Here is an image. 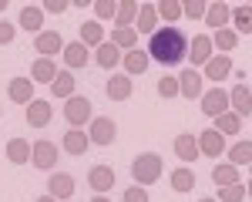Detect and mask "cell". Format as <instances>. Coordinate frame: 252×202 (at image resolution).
<instances>
[{
	"mask_svg": "<svg viewBox=\"0 0 252 202\" xmlns=\"http://www.w3.org/2000/svg\"><path fill=\"white\" fill-rule=\"evenodd\" d=\"M185 54H189V37H185L178 27H161V31H155V34L148 37V58L158 61V64H165V67L182 64Z\"/></svg>",
	"mask_w": 252,
	"mask_h": 202,
	"instance_id": "1",
	"label": "cell"
},
{
	"mask_svg": "<svg viewBox=\"0 0 252 202\" xmlns=\"http://www.w3.org/2000/svg\"><path fill=\"white\" fill-rule=\"evenodd\" d=\"M131 175H135V185H141V189L155 185V182L161 179V155H155V152L135 155V162H131Z\"/></svg>",
	"mask_w": 252,
	"mask_h": 202,
	"instance_id": "2",
	"label": "cell"
},
{
	"mask_svg": "<svg viewBox=\"0 0 252 202\" xmlns=\"http://www.w3.org/2000/svg\"><path fill=\"white\" fill-rule=\"evenodd\" d=\"M91 115H94V108H91V98H84V95H74L64 104V118L71 121V128H81V125L94 121Z\"/></svg>",
	"mask_w": 252,
	"mask_h": 202,
	"instance_id": "3",
	"label": "cell"
},
{
	"mask_svg": "<svg viewBox=\"0 0 252 202\" xmlns=\"http://www.w3.org/2000/svg\"><path fill=\"white\" fill-rule=\"evenodd\" d=\"M88 138H91V145H111V141L118 138V125H115V118H108V115H97V118L91 121V132H88Z\"/></svg>",
	"mask_w": 252,
	"mask_h": 202,
	"instance_id": "4",
	"label": "cell"
},
{
	"mask_svg": "<svg viewBox=\"0 0 252 202\" xmlns=\"http://www.w3.org/2000/svg\"><path fill=\"white\" fill-rule=\"evenodd\" d=\"M202 111L212 115V118L225 115V111H229V95H225V88H209V91L202 95Z\"/></svg>",
	"mask_w": 252,
	"mask_h": 202,
	"instance_id": "5",
	"label": "cell"
},
{
	"mask_svg": "<svg viewBox=\"0 0 252 202\" xmlns=\"http://www.w3.org/2000/svg\"><path fill=\"white\" fill-rule=\"evenodd\" d=\"M74 175H67V172H54L51 179H47V192H51V199H58V202H64V199H71L74 196Z\"/></svg>",
	"mask_w": 252,
	"mask_h": 202,
	"instance_id": "6",
	"label": "cell"
},
{
	"mask_svg": "<svg viewBox=\"0 0 252 202\" xmlns=\"http://www.w3.org/2000/svg\"><path fill=\"white\" fill-rule=\"evenodd\" d=\"M189 58H192L195 71H198V64L205 67V64L212 61V37H209V34H195V37L189 40Z\"/></svg>",
	"mask_w": 252,
	"mask_h": 202,
	"instance_id": "7",
	"label": "cell"
},
{
	"mask_svg": "<svg viewBox=\"0 0 252 202\" xmlns=\"http://www.w3.org/2000/svg\"><path fill=\"white\" fill-rule=\"evenodd\" d=\"M61 47H64V37H61V31H40L37 37H34V51H37L40 58H54Z\"/></svg>",
	"mask_w": 252,
	"mask_h": 202,
	"instance_id": "8",
	"label": "cell"
},
{
	"mask_svg": "<svg viewBox=\"0 0 252 202\" xmlns=\"http://www.w3.org/2000/svg\"><path fill=\"white\" fill-rule=\"evenodd\" d=\"M88 185L94 189V192H111V185H115V168L111 165H94V168H88Z\"/></svg>",
	"mask_w": 252,
	"mask_h": 202,
	"instance_id": "9",
	"label": "cell"
},
{
	"mask_svg": "<svg viewBox=\"0 0 252 202\" xmlns=\"http://www.w3.org/2000/svg\"><path fill=\"white\" fill-rule=\"evenodd\" d=\"M229 20H232V10H229V3H225V0H215V3H209V10H205V24H209L212 31L229 27Z\"/></svg>",
	"mask_w": 252,
	"mask_h": 202,
	"instance_id": "10",
	"label": "cell"
},
{
	"mask_svg": "<svg viewBox=\"0 0 252 202\" xmlns=\"http://www.w3.org/2000/svg\"><path fill=\"white\" fill-rule=\"evenodd\" d=\"M51 118H54V111H51V104H47V101L34 98L31 104H27V125H31V128H47Z\"/></svg>",
	"mask_w": 252,
	"mask_h": 202,
	"instance_id": "11",
	"label": "cell"
},
{
	"mask_svg": "<svg viewBox=\"0 0 252 202\" xmlns=\"http://www.w3.org/2000/svg\"><path fill=\"white\" fill-rule=\"evenodd\" d=\"M198 148H202V155L219 159V155L225 152V135H219L215 128H209V132H202V135H198Z\"/></svg>",
	"mask_w": 252,
	"mask_h": 202,
	"instance_id": "12",
	"label": "cell"
},
{
	"mask_svg": "<svg viewBox=\"0 0 252 202\" xmlns=\"http://www.w3.org/2000/svg\"><path fill=\"white\" fill-rule=\"evenodd\" d=\"M175 155L182 162H195L202 155V148H198V135H189V132H182L178 138H175Z\"/></svg>",
	"mask_w": 252,
	"mask_h": 202,
	"instance_id": "13",
	"label": "cell"
},
{
	"mask_svg": "<svg viewBox=\"0 0 252 202\" xmlns=\"http://www.w3.org/2000/svg\"><path fill=\"white\" fill-rule=\"evenodd\" d=\"M7 95H10V101H17V104H31L34 101V81L31 78H10Z\"/></svg>",
	"mask_w": 252,
	"mask_h": 202,
	"instance_id": "14",
	"label": "cell"
},
{
	"mask_svg": "<svg viewBox=\"0 0 252 202\" xmlns=\"http://www.w3.org/2000/svg\"><path fill=\"white\" fill-rule=\"evenodd\" d=\"M178 88H182V98L198 101V91H202V74H198L195 67H185V71L178 74Z\"/></svg>",
	"mask_w": 252,
	"mask_h": 202,
	"instance_id": "15",
	"label": "cell"
},
{
	"mask_svg": "<svg viewBox=\"0 0 252 202\" xmlns=\"http://www.w3.org/2000/svg\"><path fill=\"white\" fill-rule=\"evenodd\" d=\"M7 159L14 162V165H27V162L34 159V145L27 138H10L7 141Z\"/></svg>",
	"mask_w": 252,
	"mask_h": 202,
	"instance_id": "16",
	"label": "cell"
},
{
	"mask_svg": "<svg viewBox=\"0 0 252 202\" xmlns=\"http://www.w3.org/2000/svg\"><path fill=\"white\" fill-rule=\"evenodd\" d=\"M31 162H34L37 168H54V165H58V145H54V141H37Z\"/></svg>",
	"mask_w": 252,
	"mask_h": 202,
	"instance_id": "17",
	"label": "cell"
},
{
	"mask_svg": "<svg viewBox=\"0 0 252 202\" xmlns=\"http://www.w3.org/2000/svg\"><path fill=\"white\" fill-rule=\"evenodd\" d=\"M58 64L51 58H40L34 61V67H31V81H37V84H54V78H58Z\"/></svg>",
	"mask_w": 252,
	"mask_h": 202,
	"instance_id": "18",
	"label": "cell"
},
{
	"mask_svg": "<svg viewBox=\"0 0 252 202\" xmlns=\"http://www.w3.org/2000/svg\"><path fill=\"white\" fill-rule=\"evenodd\" d=\"M229 104L235 108V115H239V118H246V115H252V91L246 88V84H239V88H232V91H229Z\"/></svg>",
	"mask_w": 252,
	"mask_h": 202,
	"instance_id": "19",
	"label": "cell"
},
{
	"mask_svg": "<svg viewBox=\"0 0 252 202\" xmlns=\"http://www.w3.org/2000/svg\"><path fill=\"white\" fill-rule=\"evenodd\" d=\"M20 27H24V31H31L34 37L44 31V10H40L37 3H31V7H24V10H20Z\"/></svg>",
	"mask_w": 252,
	"mask_h": 202,
	"instance_id": "20",
	"label": "cell"
},
{
	"mask_svg": "<svg viewBox=\"0 0 252 202\" xmlns=\"http://www.w3.org/2000/svg\"><path fill=\"white\" fill-rule=\"evenodd\" d=\"M232 74V61H229V54H215L209 64H205V78L209 81H225Z\"/></svg>",
	"mask_w": 252,
	"mask_h": 202,
	"instance_id": "21",
	"label": "cell"
},
{
	"mask_svg": "<svg viewBox=\"0 0 252 202\" xmlns=\"http://www.w3.org/2000/svg\"><path fill=\"white\" fill-rule=\"evenodd\" d=\"M108 98L111 101H128L131 98V78H128V74H111V78H108Z\"/></svg>",
	"mask_w": 252,
	"mask_h": 202,
	"instance_id": "22",
	"label": "cell"
},
{
	"mask_svg": "<svg viewBox=\"0 0 252 202\" xmlns=\"http://www.w3.org/2000/svg\"><path fill=\"white\" fill-rule=\"evenodd\" d=\"M121 64H125V71H128V74H145V71H148V64H152V58H148L141 47H135V51H128V54L121 58Z\"/></svg>",
	"mask_w": 252,
	"mask_h": 202,
	"instance_id": "23",
	"label": "cell"
},
{
	"mask_svg": "<svg viewBox=\"0 0 252 202\" xmlns=\"http://www.w3.org/2000/svg\"><path fill=\"white\" fill-rule=\"evenodd\" d=\"M81 44H84V47H94V51L104 44V31H101L97 20H84V24H81Z\"/></svg>",
	"mask_w": 252,
	"mask_h": 202,
	"instance_id": "24",
	"label": "cell"
},
{
	"mask_svg": "<svg viewBox=\"0 0 252 202\" xmlns=\"http://www.w3.org/2000/svg\"><path fill=\"white\" fill-rule=\"evenodd\" d=\"M88 145H91V138H88L81 128H71V132L64 135V152H67V155H84Z\"/></svg>",
	"mask_w": 252,
	"mask_h": 202,
	"instance_id": "25",
	"label": "cell"
},
{
	"mask_svg": "<svg viewBox=\"0 0 252 202\" xmlns=\"http://www.w3.org/2000/svg\"><path fill=\"white\" fill-rule=\"evenodd\" d=\"M111 44H115L118 51H135L138 47V31L135 27H115V34H111Z\"/></svg>",
	"mask_w": 252,
	"mask_h": 202,
	"instance_id": "26",
	"label": "cell"
},
{
	"mask_svg": "<svg viewBox=\"0 0 252 202\" xmlns=\"http://www.w3.org/2000/svg\"><path fill=\"white\" fill-rule=\"evenodd\" d=\"M74 88H78L74 74L71 71H61L58 78H54V84H51V95L54 98H74Z\"/></svg>",
	"mask_w": 252,
	"mask_h": 202,
	"instance_id": "27",
	"label": "cell"
},
{
	"mask_svg": "<svg viewBox=\"0 0 252 202\" xmlns=\"http://www.w3.org/2000/svg\"><path fill=\"white\" fill-rule=\"evenodd\" d=\"M155 20H158V7L155 3H145V7H141V10H138V34H155Z\"/></svg>",
	"mask_w": 252,
	"mask_h": 202,
	"instance_id": "28",
	"label": "cell"
},
{
	"mask_svg": "<svg viewBox=\"0 0 252 202\" xmlns=\"http://www.w3.org/2000/svg\"><path fill=\"white\" fill-rule=\"evenodd\" d=\"M88 58H91V54H88V47H84V44H64V64H67V67H84V64H88Z\"/></svg>",
	"mask_w": 252,
	"mask_h": 202,
	"instance_id": "29",
	"label": "cell"
},
{
	"mask_svg": "<svg viewBox=\"0 0 252 202\" xmlns=\"http://www.w3.org/2000/svg\"><path fill=\"white\" fill-rule=\"evenodd\" d=\"M235 34H252V3H239L232 10Z\"/></svg>",
	"mask_w": 252,
	"mask_h": 202,
	"instance_id": "30",
	"label": "cell"
},
{
	"mask_svg": "<svg viewBox=\"0 0 252 202\" xmlns=\"http://www.w3.org/2000/svg\"><path fill=\"white\" fill-rule=\"evenodd\" d=\"M215 132H219V135H239V132H242V118H239L235 111H225V115L215 118Z\"/></svg>",
	"mask_w": 252,
	"mask_h": 202,
	"instance_id": "31",
	"label": "cell"
},
{
	"mask_svg": "<svg viewBox=\"0 0 252 202\" xmlns=\"http://www.w3.org/2000/svg\"><path fill=\"white\" fill-rule=\"evenodd\" d=\"M94 61L101 64V67H108V71H111V67H115L118 61H121V51H118V47L111 44V40H104V44H101V47L94 51Z\"/></svg>",
	"mask_w": 252,
	"mask_h": 202,
	"instance_id": "32",
	"label": "cell"
},
{
	"mask_svg": "<svg viewBox=\"0 0 252 202\" xmlns=\"http://www.w3.org/2000/svg\"><path fill=\"white\" fill-rule=\"evenodd\" d=\"M212 179L219 189H225V185H239V168H235L232 162L229 165H215L212 168Z\"/></svg>",
	"mask_w": 252,
	"mask_h": 202,
	"instance_id": "33",
	"label": "cell"
},
{
	"mask_svg": "<svg viewBox=\"0 0 252 202\" xmlns=\"http://www.w3.org/2000/svg\"><path fill=\"white\" fill-rule=\"evenodd\" d=\"M138 10H141V3H135V0H121L118 3V27H131V20H138Z\"/></svg>",
	"mask_w": 252,
	"mask_h": 202,
	"instance_id": "34",
	"label": "cell"
},
{
	"mask_svg": "<svg viewBox=\"0 0 252 202\" xmlns=\"http://www.w3.org/2000/svg\"><path fill=\"white\" fill-rule=\"evenodd\" d=\"M172 189L175 192H192L195 189V172L192 168H172Z\"/></svg>",
	"mask_w": 252,
	"mask_h": 202,
	"instance_id": "35",
	"label": "cell"
},
{
	"mask_svg": "<svg viewBox=\"0 0 252 202\" xmlns=\"http://www.w3.org/2000/svg\"><path fill=\"white\" fill-rule=\"evenodd\" d=\"M229 162H232L235 168L239 165H252V141H235L232 148H229Z\"/></svg>",
	"mask_w": 252,
	"mask_h": 202,
	"instance_id": "36",
	"label": "cell"
},
{
	"mask_svg": "<svg viewBox=\"0 0 252 202\" xmlns=\"http://www.w3.org/2000/svg\"><path fill=\"white\" fill-rule=\"evenodd\" d=\"M158 7V17L168 20V27H175V20H182L185 14H182V0H161V3H155Z\"/></svg>",
	"mask_w": 252,
	"mask_h": 202,
	"instance_id": "37",
	"label": "cell"
},
{
	"mask_svg": "<svg viewBox=\"0 0 252 202\" xmlns=\"http://www.w3.org/2000/svg\"><path fill=\"white\" fill-rule=\"evenodd\" d=\"M212 44L222 51V54H229V51H235V44H239V34H235L232 27H222V31H215Z\"/></svg>",
	"mask_w": 252,
	"mask_h": 202,
	"instance_id": "38",
	"label": "cell"
},
{
	"mask_svg": "<svg viewBox=\"0 0 252 202\" xmlns=\"http://www.w3.org/2000/svg\"><path fill=\"white\" fill-rule=\"evenodd\" d=\"M205 10H209L205 0H185V3H182V14L189 20H205Z\"/></svg>",
	"mask_w": 252,
	"mask_h": 202,
	"instance_id": "39",
	"label": "cell"
},
{
	"mask_svg": "<svg viewBox=\"0 0 252 202\" xmlns=\"http://www.w3.org/2000/svg\"><path fill=\"white\" fill-rule=\"evenodd\" d=\"M158 95H161V98H178V95H182V88H178V78H172V74L158 78Z\"/></svg>",
	"mask_w": 252,
	"mask_h": 202,
	"instance_id": "40",
	"label": "cell"
},
{
	"mask_svg": "<svg viewBox=\"0 0 252 202\" xmlns=\"http://www.w3.org/2000/svg\"><path fill=\"white\" fill-rule=\"evenodd\" d=\"M246 185H225V189H219V202H246Z\"/></svg>",
	"mask_w": 252,
	"mask_h": 202,
	"instance_id": "41",
	"label": "cell"
},
{
	"mask_svg": "<svg viewBox=\"0 0 252 202\" xmlns=\"http://www.w3.org/2000/svg\"><path fill=\"white\" fill-rule=\"evenodd\" d=\"M94 14H97L101 20L115 17V14H118V3H115V0H97V3H94Z\"/></svg>",
	"mask_w": 252,
	"mask_h": 202,
	"instance_id": "42",
	"label": "cell"
},
{
	"mask_svg": "<svg viewBox=\"0 0 252 202\" xmlns=\"http://www.w3.org/2000/svg\"><path fill=\"white\" fill-rule=\"evenodd\" d=\"M125 202H148V192L141 185H131V189H125Z\"/></svg>",
	"mask_w": 252,
	"mask_h": 202,
	"instance_id": "43",
	"label": "cell"
},
{
	"mask_svg": "<svg viewBox=\"0 0 252 202\" xmlns=\"http://www.w3.org/2000/svg\"><path fill=\"white\" fill-rule=\"evenodd\" d=\"M40 7H44V10H47V14H64V10H67V7H71V3H64V0H44V3H40Z\"/></svg>",
	"mask_w": 252,
	"mask_h": 202,
	"instance_id": "44",
	"label": "cell"
},
{
	"mask_svg": "<svg viewBox=\"0 0 252 202\" xmlns=\"http://www.w3.org/2000/svg\"><path fill=\"white\" fill-rule=\"evenodd\" d=\"M10 40H14V24L0 20V44H10Z\"/></svg>",
	"mask_w": 252,
	"mask_h": 202,
	"instance_id": "45",
	"label": "cell"
},
{
	"mask_svg": "<svg viewBox=\"0 0 252 202\" xmlns=\"http://www.w3.org/2000/svg\"><path fill=\"white\" fill-rule=\"evenodd\" d=\"M91 202H111V199H108V196H94Z\"/></svg>",
	"mask_w": 252,
	"mask_h": 202,
	"instance_id": "46",
	"label": "cell"
},
{
	"mask_svg": "<svg viewBox=\"0 0 252 202\" xmlns=\"http://www.w3.org/2000/svg\"><path fill=\"white\" fill-rule=\"evenodd\" d=\"M37 202H58V199H51V196H40V199Z\"/></svg>",
	"mask_w": 252,
	"mask_h": 202,
	"instance_id": "47",
	"label": "cell"
},
{
	"mask_svg": "<svg viewBox=\"0 0 252 202\" xmlns=\"http://www.w3.org/2000/svg\"><path fill=\"white\" fill-rule=\"evenodd\" d=\"M246 196H249V199H252V182H249V185H246Z\"/></svg>",
	"mask_w": 252,
	"mask_h": 202,
	"instance_id": "48",
	"label": "cell"
},
{
	"mask_svg": "<svg viewBox=\"0 0 252 202\" xmlns=\"http://www.w3.org/2000/svg\"><path fill=\"white\" fill-rule=\"evenodd\" d=\"M7 7H10V3H7V0H0V10H7Z\"/></svg>",
	"mask_w": 252,
	"mask_h": 202,
	"instance_id": "49",
	"label": "cell"
},
{
	"mask_svg": "<svg viewBox=\"0 0 252 202\" xmlns=\"http://www.w3.org/2000/svg\"><path fill=\"white\" fill-rule=\"evenodd\" d=\"M198 202H219V199H198Z\"/></svg>",
	"mask_w": 252,
	"mask_h": 202,
	"instance_id": "50",
	"label": "cell"
}]
</instances>
